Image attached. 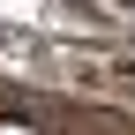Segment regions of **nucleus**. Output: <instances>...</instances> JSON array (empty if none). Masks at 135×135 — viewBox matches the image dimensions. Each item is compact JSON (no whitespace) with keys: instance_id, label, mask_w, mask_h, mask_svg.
Here are the masks:
<instances>
[{"instance_id":"f257e3e1","label":"nucleus","mask_w":135,"mask_h":135,"mask_svg":"<svg viewBox=\"0 0 135 135\" xmlns=\"http://www.w3.org/2000/svg\"><path fill=\"white\" fill-rule=\"evenodd\" d=\"M0 135H30V128H0Z\"/></svg>"}]
</instances>
